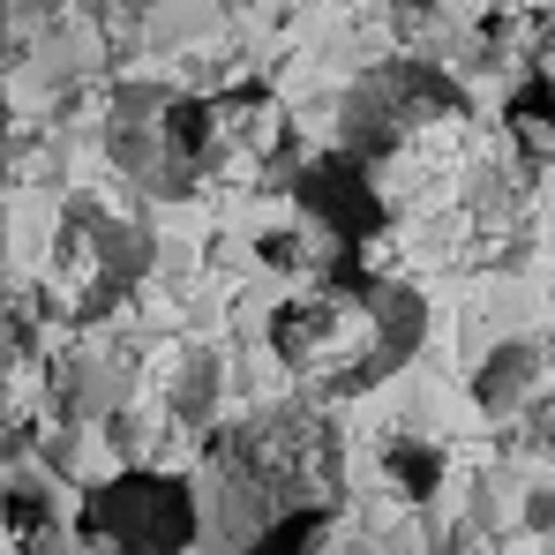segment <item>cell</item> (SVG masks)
<instances>
[{
	"mask_svg": "<svg viewBox=\"0 0 555 555\" xmlns=\"http://www.w3.org/2000/svg\"><path fill=\"white\" fill-rule=\"evenodd\" d=\"M218 473H225L233 503L256 511L248 518L256 533L278 518H331V503H338V443L308 413H271V421L233 428L218 443Z\"/></svg>",
	"mask_w": 555,
	"mask_h": 555,
	"instance_id": "cell-3",
	"label": "cell"
},
{
	"mask_svg": "<svg viewBox=\"0 0 555 555\" xmlns=\"http://www.w3.org/2000/svg\"><path fill=\"white\" fill-rule=\"evenodd\" d=\"M271 353L285 361V375H300L308 390H353L369 383L398 338L383 323V300L353 278H315L300 293H285L271 308Z\"/></svg>",
	"mask_w": 555,
	"mask_h": 555,
	"instance_id": "cell-2",
	"label": "cell"
},
{
	"mask_svg": "<svg viewBox=\"0 0 555 555\" xmlns=\"http://www.w3.org/2000/svg\"><path fill=\"white\" fill-rule=\"evenodd\" d=\"M83 548L91 555H188L195 548V495L173 473H120L83 495Z\"/></svg>",
	"mask_w": 555,
	"mask_h": 555,
	"instance_id": "cell-4",
	"label": "cell"
},
{
	"mask_svg": "<svg viewBox=\"0 0 555 555\" xmlns=\"http://www.w3.org/2000/svg\"><path fill=\"white\" fill-rule=\"evenodd\" d=\"M390 480H398L413 503H428L436 480H443V451H428V443H390Z\"/></svg>",
	"mask_w": 555,
	"mask_h": 555,
	"instance_id": "cell-7",
	"label": "cell"
},
{
	"mask_svg": "<svg viewBox=\"0 0 555 555\" xmlns=\"http://www.w3.org/2000/svg\"><path fill=\"white\" fill-rule=\"evenodd\" d=\"M120 285H128V271H120L113 225H105V210L83 203V210L61 225V241H53V293L68 300V315H98Z\"/></svg>",
	"mask_w": 555,
	"mask_h": 555,
	"instance_id": "cell-5",
	"label": "cell"
},
{
	"mask_svg": "<svg viewBox=\"0 0 555 555\" xmlns=\"http://www.w3.org/2000/svg\"><path fill=\"white\" fill-rule=\"evenodd\" d=\"M503 128H511V143H518L526 158L555 166V83H548V76H533L526 91L503 105Z\"/></svg>",
	"mask_w": 555,
	"mask_h": 555,
	"instance_id": "cell-6",
	"label": "cell"
},
{
	"mask_svg": "<svg viewBox=\"0 0 555 555\" xmlns=\"http://www.w3.org/2000/svg\"><path fill=\"white\" fill-rule=\"evenodd\" d=\"M166 158H173V181L271 188L293 158V113L271 83H225L210 98H173L166 105Z\"/></svg>",
	"mask_w": 555,
	"mask_h": 555,
	"instance_id": "cell-1",
	"label": "cell"
}]
</instances>
